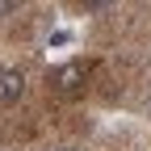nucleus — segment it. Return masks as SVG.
<instances>
[{
  "label": "nucleus",
  "instance_id": "nucleus-1",
  "mask_svg": "<svg viewBox=\"0 0 151 151\" xmlns=\"http://www.w3.org/2000/svg\"><path fill=\"white\" fill-rule=\"evenodd\" d=\"M21 92H25V76L21 71H17V67L0 71V109H4V105H17Z\"/></svg>",
  "mask_w": 151,
  "mask_h": 151
},
{
  "label": "nucleus",
  "instance_id": "nucleus-2",
  "mask_svg": "<svg viewBox=\"0 0 151 151\" xmlns=\"http://www.w3.org/2000/svg\"><path fill=\"white\" fill-rule=\"evenodd\" d=\"M84 76H88V67H84V63H63L59 71L50 76V84L59 88V92H76V88L84 84Z\"/></svg>",
  "mask_w": 151,
  "mask_h": 151
},
{
  "label": "nucleus",
  "instance_id": "nucleus-3",
  "mask_svg": "<svg viewBox=\"0 0 151 151\" xmlns=\"http://www.w3.org/2000/svg\"><path fill=\"white\" fill-rule=\"evenodd\" d=\"M109 4H113V0H84L88 13H101V9H109Z\"/></svg>",
  "mask_w": 151,
  "mask_h": 151
},
{
  "label": "nucleus",
  "instance_id": "nucleus-4",
  "mask_svg": "<svg viewBox=\"0 0 151 151\" xmlns=\"http://www.w3.org/2000/svg\"><path fill=\"white\" fill-rule=\"evenodd\" d=\"M13 9H17V0H0V17H9Z\"/></svg>",
  "mask_w": 151,
  "mask_h": 151
},
{
  "label": "nucleus",
  "instance_id": "nucleus-5",
  "mask_svg": "<svg viewBox=\"0 0 151 151\" xmlns=\"http://www.w3.org/2000/svg\"><path fill=\"white\" fill-rule=\"evenodd\" d=\"M63 151H71V147H63Z\"/></svg>",
  "mask_w": 151,
  "mask_h": 151
}]
</instances>
